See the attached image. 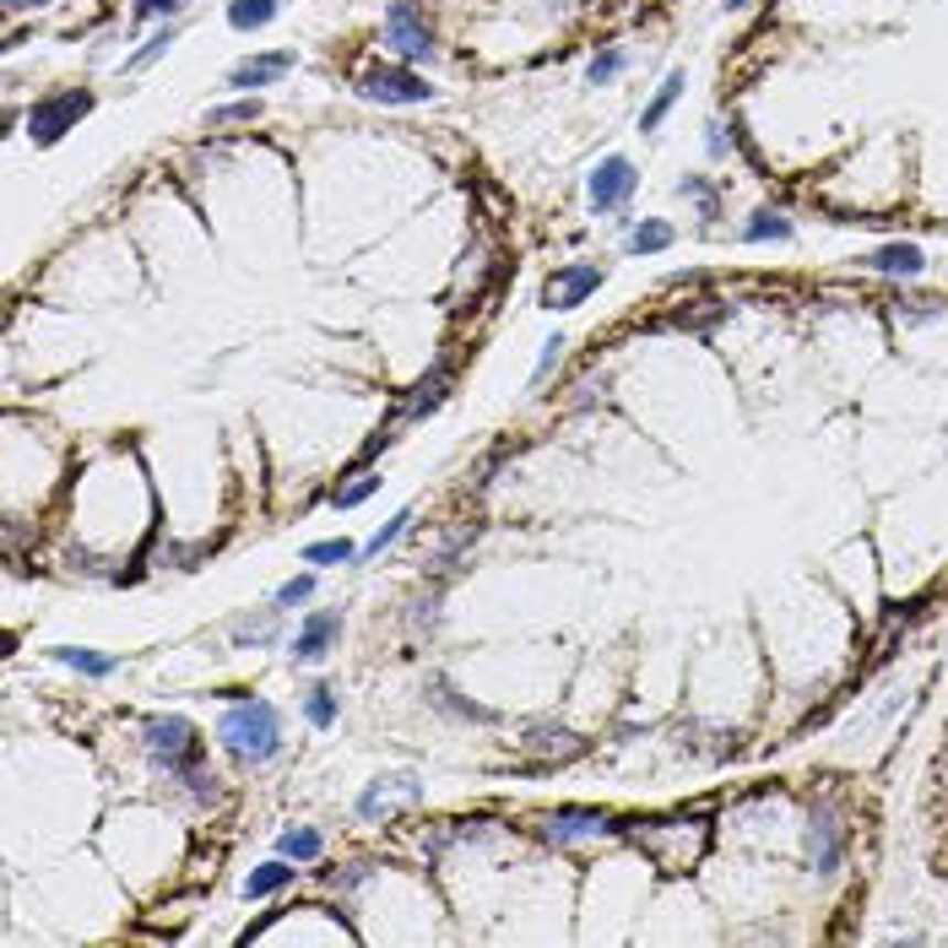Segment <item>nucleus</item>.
<instances>
[{"label": "nucleus", "mask_w": 948, "mask_h": 948, "mask_svg": "<svg viewBox=\"0 0 948 948\" xmlns=\"http://www.w3.org/2000/svg\"><path fill=\"white\" fill-rule=\"evenodd\" d=\"M82 115H93V93H87V87H65V93L39 98V104L28 109V136H33V147H55Z\"/></svg>", "instance_id": "nucleus-3"}, {"label": "nucleus", "mask_w": 948, "mask_h": 948, "mask_svg": "<svg viewBox=\"0 0 948 948\" xmlns=\"http://www.w3.org/2000/svg\"><path fill=\"white\" fill-rule=\"evenodd\" d=\"M737 6H748V0H726V11H737Z\"/></svg>", "instance_id": "nucleus-35"}, {"label": "nucleus", "mask_w": 948, "mask_h": 948, "mask_svg": "<svg viewBox=\"0 0 948 948\" xmlns=\"http://www.w3.org/2000/svg\"><path fill=\"white\" fill-rule=\"evenodd\" d=\"M407 520H412V509H396V515H390V520L379 526L375 537H369V542L358 548V564H369V559H379V553H385V548H390V542H396V537L407 531Z\"/></svg>", "instance_id": "nucleus-25"}, {"label": "nucleus", "mask_w": 948, "mask_h": 948, "mask_svg": "<svg viewBox=\"0 0 948 948\" xmlns=\"http://www.w3.org/2000/svg\"><path fill=\"white\" fill-rule=\"evenodd\" d=\"M55 661H65L71 672H82V678H109L115 667H120V656H98V650H82V645H55Z\"/></svg>", "instance_id": "nucleus-16"}, {"label": "nucleus", "mask_w": 948, "mask_h": 948, "mask_svg": "<svg viewBox=\"0 0 948 948\" xmlns=\"http://www.w3.org/2000/svg\"><path fill=\"white\" fill-rule=\"evenodd\" d=\"M299 879V868L288 862V857H277V862H266V868H255L250 879H245V899H266V894H277V888H288Z\"/></svg>", "instance_id": "nucleus-15"}, {"label": "nucleus", "mask_w": 948, "mask_h": 948, "mask_svg": "<svg viewBox=\"0 0 948 948\" xmlns=\"http://www.w3.org/2000/svg\"><path fill=\"white\" fill-rule=\"evenodd\" d=\"M607 829H613V819H607V814H596V808H559V814H548V819H542V834H548V840H559V845L585 840V834H607Z\"/></svg>", "instance_id": "nucleus-10"}, {"label": "nucleus", "mask_w": 948, "mask_h": 948, "mask_svg": "<svg viewBox=\"0 0 948 948\" xmlns=\"http://www.w3.org/2000/svg\"><path fill=\"white\" fill-rule=\"evenodd\" d=\"M596 288H602V266H591V260L564 266V271L548 282V310H580Z\"/></svg>", "instance_id": "nucleus-7"}, {"label": "nucleus", "mask_w": 948, "mask_h": 948, "mask_svg": "<svg viewBox=\"0 0 948 948\" xmlns=\"http://www.w3.org/2000/svg\"><path fill=\"white\" fill-rule=\"evenodd\" d=\"M667 245H672V228H667L661 217H645V223L629 234V255H661Z\"/></svg>", "instance_id": "nucleus-20"}, {"label": "nucleus", "mask_w": 948, "mask_h": 948, "mask_svg": "<svg viewBox=\"0 0 948 948\" xmlns=\"http://www.w3.org/2000/svg\"><path fill=\"white\" fill-rule=\"evenodd\" d=\"M245 120H260V98H239V104H217L212 115H206V126H245Z\"/></svg>", "instance_id": "nucleus-26"}, {"label": "nucleus", "mask_w": 948, "mask_h": 948, "mask_svg": "<svg viewBox=\"0 0 948 948\" xmlns=\"http://www.w3.org/2000/svg\"><path fill=\"white\" fill-rule=\"evenodd\" d=\"M277 851H282L288 862L310 868V862H320V851H325V834H320V829H310V823H299V829H282Z\"/></svg>", "instance_id": "nucleus-14"}, {"label": "nucleus", "mask_w": 948, "mask_h": 948, "mask_svg": "<svg viewBox=\"0 0 948 948\" xmlns=\"http://www.w3.org/2000/svg\"><path fill=\"white\" fill-rule=\"evenodd\" d=\"M868 266L873 271H884V277H922V250L916 245H884V250H873L868 255Z\"/></svg>", "instance_id": "nucleus-13"}, {"label": "nucleus", "mask_w": 948, "mask_h": 948, "mask_svg": "<svg viewBox=\"0 0 948 948\" xmlns=\"http://www.w3.org/2000/svg\"><path fill=\"white\" fill-rule=\"evenodd\" d=\"M217 743L239 764H271L282 754V715L271 699H234L217 721Z\"/></svg>", "instance_id": "nucleus-1"}, {"label": "nucleus", "mask_w": 948, "mask_h": 948, "mask_svg": "<svg viewBox=\"0 0 948 948\" xmlns=\"http://www.w3.org/2000/svg\"><path fill=\"white\" fill-rule=\"evenodd\" d=\"M683 195H694L704 212H715V195H710V185H704V180H683Z\"/></svg>", "instance_id": "nucleus-32"}, {"label": "nucleus", "mask_w": 948, "mask_h": 948, "mask_svg": "<svg viewBox=\"0 0 948 948\" xmlns=\"http://www.w3.org/2000/svg\"><path fill=\"white\" fill-rule=\"evenodd\" d=\"M748 245H769V239H791V217L786 212H754V223L743 228Z\"/></svg>", "instance_id": "nucleus-23"}, {"label": "nucleus", "mask_w": 948, "mask_h": 948, "mask_svg": "<svg viewBox=\"0 0 948 948\" xmlns=\"http://www.w3.org/2000/svg\"><path fill=\"white\" fill-rule=\"evenodd\" d=\"M293 65H299V55H293V50H277V55H250V61H239L234 71H228V87H239V93L271 87V82H282Z\"/></svg>", "instance_id": "nucleus-9"}, {"label": "nucleus", "mask_w": 948, "mask_h": 948, "mask_svg": "<svg viewBox=\"0 0 948 948\" xmlns=\"http://www.w3.org/2000/svg\"><path fill=\"white\" fill-rule=\"evenodd\" d=\"M174 39H180V22H163V28H158V33H152V39H147L136 55H130V71H147V65H158L169 50H174Z\"/></svg>", "instance_id": "nucleus-22"}, {"label": "nucleus", "mask_w": 948, "mask_h": 948, "mask_svg": "<svg viewBox=\"0 0 948 948\" xmlns=\"http://www.w3.org/2000/svg\"><path fill=\"white\" fill-rule=\"evenodd\" d=\"M375 488H379V477H358V483H347V488H336L331 499H336V509H358V505H364V499H369V494H375Z\"/></svg>", "instance_id": "nucleus-30"}, {"label": "nucleus", "mask_w": 948, "mask_h": 948, "mask_svg": "<svg viewBox=\"0 0 948 948\" xmlns=\"http://www.w3.org/2000/svg\"><path fill=\"white\" fill-rule=\"evenodd\" d=\"M618 71H624V50H602V55L591 61V82L607 87V82H618Z\"/></svg>", "instance_id": "nucleus-29"}, {"label": "nucleus", "mask_w": 948, "mask_h": 948, "mask_svg": "<svg viewBox=\"0 0 948 948\" xmlns=\"http://www.w3.org/2000/svg\"><path fill=\"white\" fill-rule=\"evenodd\" d=\"M358 98L396 109V104H429L434 87H429L412 65H369V71L358 76Z\"/></svg>", "instance_id": "nucleus-4"}, {"label": "nucleus", "mask_w": 948, "mask_h": 948, "mask_svg": "<svg viewBox=\"0 0 948 948\" xmlns=\"http://www.w3.org/2000/svg\"><path fill=\"white\" fill-rule=\"evenodd\" d=\"M282 0H228V28L234 33H260L271 17H277Z\"/></svg>", "instance_id": "nucleus-18"}, {"label": "nucleus", "mask_w": 948, "mask_h": 948, "mask_svg": "<svg viewBox=\"0 0 948 948\" xmlns=\"http://www.w3.org/2000/svg\"><path fill=\"white\" fill-rule=\"evenodd\" d=\"M33 6H44V0H6V11H33Z\"/></svg>", "instance_id": "nucleus-34"}, {"label": "nucleus", "mask_w": 948, "mask_h": 948, "mask_svg": "<svg viewBox=\"0 0 948 948\" xmlns=\"http://www.w3.org/2000/svg\"><path fill=\"white\" fill-rule=\"evenodd\" d=\"M336 715H342V704H336V694H331L325 683H315V689L304 694V721H310L315 732H325V726H336Z\"/></svg>", "instance_id": "nucleus-21"}, {"label": "nucleus", "mask_w": 948, "mask_h": 948, "mask_svg": "<svg viewBox=\"0 0 948 948\" xmlns=\"http://www.w3.org/2000/svg\"><path fill=\"white\" fill-rule=\"evenodd\" d=\"M304 564H358V548L347 537H325V542L304 548Z\"/></svg>", "instance_id": "nucleus-24"}, {"label": "nucleus", "mask_w": 948, "mask_h": 948, "mask_svg": "<svg viewBox=\"0 0 948 948\" xmlns=\"http://www.w3.org/2000/svg\"><path fill=\"white\" fill-rule=\"evenodd\" d=\"M385 44L401 55V65L434 61V28L418 17L412 0H390V11H385Z\"/></svg>", "instance_id": "nucleus-5"}, {"label": "nucleus", "mask_w": 948, "mask_h": 948, "mask_svg": "<svg viewBox=\"0 0 948 948\" xmlns=\"http://www.w3.org/2000/svg\"><path fill=\"white\" fill-rule=\"evenodd\" d=\"M180 0H136V22H152V17H174Z\"/></svg>", "instance_id": "nucleus-31"}, {"label": "nucleus", "mask_w": 948, "mask_h": 948, "mask_svg": "<svg viewBox=\"0 0 948 948\" xmlns=\"http://www.w3.org/2000/svg\"><path fill=\"white\" fill-rule=\"evenodd\" d=\"M336 639H342V613H310V618L299 624V634H293L288 656H293V661H320Z\"/></svg>", "instance_id": "nucleus-8"}, {"label": "nucleus", "mask_w": 948, "mask_h": 948, "mask_svg": "<svg viewBox=\"0 0 948 948\" xmlns=\"http://www.w3.org/2000/svg\"><path fill=\"white\" fill-rule=\"evenodd\" d=\"M310 596H315V574H293V580L277 591V613H282V607H304Z\"/></svg>", "instance_id": "nucleus-27"}, {"label": "nucleus", "mask_w": 948, "mask_h": 948, "mask_svg": "<svg viewBox=\"0 0 948 948\" xmlns=\"http://www.w3.org/2000/svg\"><path fill=\"white\" fill-rule=\"evenodd\" d=\"M678 98H683V71H672V76L656 87V98H650V104H645V115H639V130H645V136H650V130H661V120L672 115V104H678Z\"/></svg>", "instance_id": "nucleus-17"}, {"label": "nucleus", "mask_w": 948, "mask_h": 948, "mask_svg": "<svg viewBox=\"0 0 948 948\" xmlns=\"http://www.w3.org/2000/svg\"><path fill=\"white\" fill-rule=\"evenodd\" d=\"M385 444H390V434H385V429H379L375 440L364 444V455H358V466H369V461H375V455H379V450H385Z\"/></svg>", "instance_id": "nucleus-33"}, {"label": "nucleus", "mask_w": 948, "mask_h": 948, "mask_svg": "<svg viewBox=\"0 0 948 948\" xmlns=\"http://www.w3.org/2000/svg\"><path fill=\"white\" fill-rule=\"evenodd\" d=\"M141 743H147V754H152L158 769H169V775H180V780L201 775L195 764L206 754V743H201V732L190 726L185 715H152V721L141 726Z\"/></svg>", "instance_id": "nucleus-2"}, {"label": "nucleus", "mask_w": 948, "mask_h": 948, "mask_svg": "<svg viewBox=\"0 0 948 948\" xmlns=\"http://www.w3.org/2000/svg\"><path fill=\"white\" fill-rule=\"evenodd\" d=\"M840 845H845V840H840L834 814H829V808L814 814V819H808V857H814V868H819V873H834V868H840Z\"/></svg>", "instance_id": "nucleus-11"}, {"label": "nucleus", "mask_w": 948, "mask_h": 948, "mask_svg": "<svg viewBox=\"0 0 948 948\" xmlns=\"http://www.w3.org/2000/svg\"><path fill=\"white\" fill-rule=\"evenodd\" d=\"M444 385H450V369L440 364L434 375L418 385V396H412V407H407V423H418V418H429V412L440 407V401H444Z\"/></svg>", "instance_id": "nucleus-19"}, {"label": "nucleus", "mask_w": 948, "mask_h": 948, "mask_svg": "<svg viewBox=\"0 0 948 948\" xmlns=\"http://www.w3.org/2000/svg\"><path fill=\"white\" fill-rule=\"evenodd\" d=\"M634 185H639V174H634L629 158H602L596 169H591V185H585V195H591V212H618L624 201L634 195Z\"/></svg>", "instance_id": "nucleus-6"}, {"label": "nucleus", "mask_w": 948, "mask_h": 948, "mask_svg": "<svg viewBox=\"0 0 948 948\" xmlns=\"http://www.w3.org/2000/svg\"><path fill=\"white\" fill-rule=\"evenodd\" d=\"M390 791H401V797H423V786L412 780V775H379L375 786L358 797V819H379V814H390Z\"/></svg>", "instance_id": "nucleus-12"}, {"label": "nucleus", "mask_w": 948, "mask_h": 948, "mask_svg": "<svg viewBox=\"0 0 948 948\" xmlns=\"http://www.w3.org/2000/svg\"><path fill=\"white\" fill-rule=\"evenodd\" d=\"M564 336H559V331H553V336H548V342H542V358H537V369H531V379H537V385H542V379L553 375V369H559V358H564Z\"/></svg>", "instance_id": "nucleus-28"}]
</instances>
